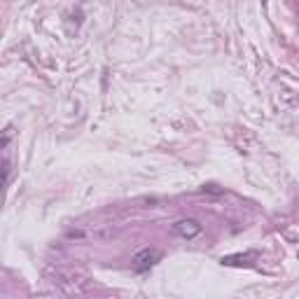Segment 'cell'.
<instances>
[{
  "label": "cell",
  "instance_id": "obj_2",
  "mask_svg": "<svg viewBox=\"0 0 299 299\" xmlns=\"http://www.w3.org/2000/svg\"><path fill=\"white\" fill-rule=\"evenodd\" d=\"M201 232H203V227L196 220H192V218H187V220H178L176 225H173V234H178L180 238H187V241L196 238Z\"/></svg>",
  "mask_w": 299,
  "mask_h": 299
},
{
  "label": "cell",
  "instance_id": "obj_1",
  "mask_svg": "<svg viewBox=\"0 0 299 299\" xmlns=\"http://www.w3.org/2000/svg\"><path fill=\"white\" fill-rule=\"evenodd\" d=\"M159 257H161L159 250H154V248H143V250H138L134 255L131 267H134L136 274H145V271H150V269L159 262Z\"/></svg>",
  "mask_w": 299,
  "mask_h": 299
},
{
  "label": "cell",
  "instance_id": "obj_3",
  "mask_svg": "<svg viewBox=\"0 0 299 299\" xmlns=\"http://www.w3.org/2000/svg\"><path fill=\"white\" fill-rule=\"evenodd\" d=\"M257 260V252H245V255H227L222 257L220 262L225 264V267H241V264H252Z\"/></svg>",
  "mask_w": 299,
  "mask_h": 299
}]
</instances>
